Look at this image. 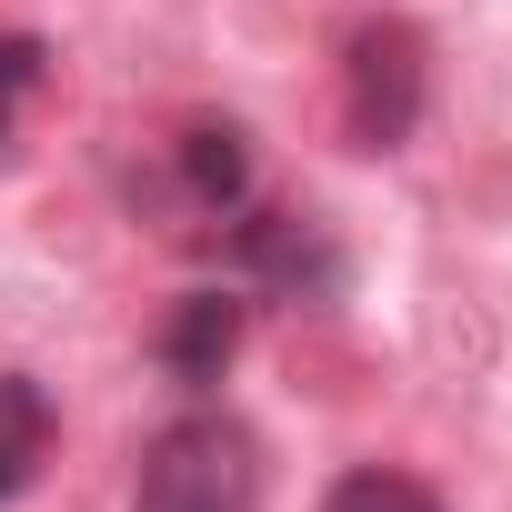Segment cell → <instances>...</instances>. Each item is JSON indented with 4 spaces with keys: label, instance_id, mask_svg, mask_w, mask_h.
<instances>
[{
    "label": "cell",
    "instance_id": "cell-4",
    "mask_svg": "<svg viewBox=\"0 0 512 512\" xmlns=\"http://www.w3.org/2000/svg\"><path fill=\"white\" fill-rule=\"evenodd\" d=\"M51 442H61V412H51V392H41L31 372H0V502H21V492L41 482Z\"/></svg>",
    "mask_w": 512,
    "mask_h": 512
},
{
    "label": "cell",
    "instance_id": "cell-3",
    "mask_svg": "<svg viewBox=\"0 0 512 512\" xmlns=\"http://www.w3.org/2000/svg\"><path fill=\"white\" fill-rule=\"evenodd\" d=\"M231 352H241V302H231V292H191V302L161 322V372H171V382H191V392H201V382H221V372H231Z\"/></svg>",
    "mask_w": 512,
    "mask_h": 512
},
{
    "label": "cell",
    "instance_id": "cell-7",
    "mask_svg": "<svg viewBox=\"0 0 512 512\" xmlns=\"http://www.w3.org/2000/svg\"><path fill=\"white\" fill-rule=\"evenodd\" d=\"M322 512H442V502H432V482H412L392 462H362V472H342L322 492Z\"/></svg>",
    "mask_w": 512,
    "mask_h": 512
},
{
    "label": "cell",
    "instance_id": "cell-6",
    "mask_svg": "<svg viewBox=\"0 0 512 512\" xmlns=\"http://www.w3.org/2000/svg\"><path fill=\"white\" fill-rule=\"evenodd\" d=\"M231 251H241V272H262V282H312L322 272V251H312V231L292 211H251L231 231Z\"/></svg>",
    "mask_w": 512,
    "mask_h": 512
},
{
    "label": "cell",
    "instance_id": "cell-2",
    "mask_svg": "<svg viewBox=\"0 0 512 512\" xmlns=\"http://www.w3.org/2000/svg\"><path fill=\"white\" fill-rule=\"evenodd\" d=\"M422 91H432L422 31L412 21H362L352 51H342V121H352V141L362 151H402L412 121H422Z\"/></svg>",
    "mask_w": 512,
    "mask_h": 512
},
{
    "label": "cell",
    "instance_id": "cell-5",
    "mask_svg": "<svg viewBox=\"0 0 512 512\" xmlns=\"http://www.w3.org/2000/svg\"><path fill=\"white\" fill-rule=\"evenodd\" d=\"M181 191H191V211H241L251 151H241L231 121H191V131H181Z\"/></svg>",
    "mask_w": 512,
    "mask_h": 512
},
{
    "label": "cell",
    "instance_id": "cell-1",
    "mask_svg": "<svg viewBox=\"0 0 512 512\" xmlns=\"http://www.w3.org/2000/svg\"><path fill=\"white\" fill-rule=\"evenodd\" d=\"M262 502V452L231 412H181L141 442L131 512H251Z\"/></svg>",
    "mask_w": 512,
    "mask_h": 512
},
{
    "label": "cell",
    "instance_id": "cell-8",
    "mask_svg": "<svg viewBox=\"0 0 512 512\" xmlns=\"http://www.w3.org/2000/svg\"><path fill=\"white\" fill-rule=\"evenodd\" d=\"M31 81H41V41H0V111H11Z\"/></svg>",
    "mask_w": 512,
    "mask_h": 512
}]
</instances>
